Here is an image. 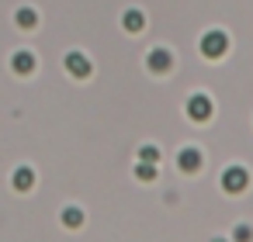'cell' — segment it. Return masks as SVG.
I'll use <instances>...</instances> for the list:
<instances>
[{
    "mask_svg": "<svg viewBox=\"0 0 253 242\" xmlns=\"http://www.w3.org/2000/svg\"><path fill=\"white\" fill-rule=\"evenodd\" d=\"M225 49H229V38H225V32H208V35L201 38V52H205L208 59H218V56H225Z\"/></svg>",
    "mask_w": 253,
    "mask_h": 242,
    "instance_id": "cell-1",
    "label": "cell"
},
{
    "mask_svg": "<svg viewBox=\"0 0 253 242\" xmlns=\"http://www.w3.org/2000/svg\"><path fill=\"white\" fill-rule=\"evenodd\" d=\"M246 183H250V173H246L243 166H229V170L222 173V190H229V194L246 190Z\"/></svg>",
    "mask_w": 253,
    "mask_h": 242,
    "instance_id": "cell-2",
    "label": "cell"
},
{
    "mask_svg": "<svg viewBox=\"0 0 253 242\" xmlns=\"http://www.w3.org/2000/svg\"><path fill=\"white\" fill-rule=\"evenodd\" d=\"M187 118H191V121H208V118H211V101H208V94H194V97L187 101Z\"/></svg>",
    "mask_w": 253,
    "mask_h": 242,
    "instance_id": "cell-3",
    "label": "cell"
},
{
    "mask_svg": "<svg viewBox=\"0 0 253 242\" xmlns=\"http://www.w3.org/2000/svg\"><path fill=\"white\" fill-rule=\"evenodd\" d=\"M146 66H149L153 73H167V69H173V52H170V49H153V52L146 56Z\"/></svg>",
    "mask_w": 253,
    "mask_h": 242,
    "instance_id": "cell-4",
    "label": "cell"
},
{
    "mask_svg": "<svg viewBox=\"0 0 253 242\" xmlns=\"http://www.w3.org/2000/svg\"><path fill=\"white\" fill-rule=\"evenodd\" d=\"M66 69H70L77 80H87V76H90V59H87L84 52H70V56H66Z\"/></svg>",
    "mask_w": 253,
    "mask_h": 242,
    "instance_id": "cell-5",
    "label": "cell"
},
{
    "mask_svg": "<svg viewBox=\"0 0 253 242\" xmlns=\"http://www.w3.org/2000/svg\"><path fill=\"white\" fill-rule=\"evenodd\" d=\"M177 166H180L184 173H198V170H201V152H198V149H191V145H187V149H180Z\"/></svg>",
    "mask_w": 253,
    "mask_h": 242,
    "instance_id": "cell-6",
    "label": "cell"
},
{
    "mask_svg": "<svg viewBox=\"0 0 253 242\" xmlns=\"http://www.w3.org/2000/svg\"><path fill=\"white\" fill-rule=\"evenodd\" d=\"M11 66H14V73L28 76V73H35V56H32V52H14Z\"/></svg>",
    "mask_w": 253,
    "mask_h": 242,
    "instance_id": "cell-7",
    "label": "cell"
},
{
    "mask_svg": "<svg viewBox=\"0 0 253 242\" xmlns=\"http://www.w3.org/2000/svg\"><path fill=\"white\" fill-rule=\"evenodd\" d=\"M122 25H125L128 32H142V28H146V18H142V11H135V7H132V11H125Z\"/></svg>",
    "mask_w": 253,
    "mask_h": 242,
    "instance_id": "cell-8",
    "label": "cell"
},
{
    "mask_svg": "<svg viewBox=\"0 0 253 242\" xmlns=\"http://www.w3.org/2000/svg\"><path fill=\"white\" fill-rule=\"evenodd\" d=\"M32 183H35V173H32L28 166H21V170L14 173V187H18V190H32Z\"/></svg>",
    "mask_w": 253,
    "mask_h": 242,
    "instance_id": "cell-9",
    "label": "cell"
},
{
    "mask_svg": "<svg viewBox=\"0 0 253 242\" xmlns=\"http://www.w3.org/2000/svg\"><path fill=\"white\" fill-rule=\"evenodd\" d=\"M63 225H66V228H80V225H84V211H80V207H66V211H63Z\"/></svg>",
    "mask_w": 253,
    "mask_h": 242,
    "instance_id": "cell-10",
    "label": "cell"
},
{
    "mask_svg": "<svg viewBox=\"0 0 253 242\" xmlns=\"http://www.w3.org/2000/svg\"><path fill=\"white\" fill-rule=\"evenodd\" d=\"M18 25H21V28H35V25H39V14H35L32 7H21V11H18Z\"/></svg>",
    "mask_w": 253,
    "mask_h": 242,
    "instance_id": "cell-11",
    "label": "cell"
},
{
    "mask_svg": "<svg viewBox=\"0 0 253 242\" xmlns=\"http://www.w3.org/2000/svg\"><path fill=\"white\" fill-rule=\"evenodd\" d=\"M135 176H139V180H146V183H149V180H156V163H142V159H139Z\"/></svg>",
    "mask_w": 253,
    "mask_h": 242,
    "instance_id": "cell-12",
    "label": "cell"
},
{
    "mask_svg": "<svg viewBox=\"0 0 253 242\" xmlns=\"http://www.w3.org/2000/svg\"><path fill=\"white\" fill-rule=\"evenodd\" d=\"M139 159H142V163H156V159H160V149H156V145H142V149H139Z\"/></svg>",
    "mask_w": 253,
    "mask_h": 242,
    "instance_id": "cell-13",
    "label": "cell"
},
{
    "mask_svg": "<svg viewBox=\"0 0 253 242\" xmlns=\"http://www.w3.org/2000/svg\"><path fill=\"white\" fill-rule=\"evenodd\" d=\"M232 239H236V242H253V228H250V225H236Z\"/></svg>",
    "mask_w": 253,
    "mask_h": 242,
    "instance_id": "cell-14",
    "label": "cell"
},
{
    "mask_svg": "<svg viewBox=\"0 0 253 242\" xmlns=\"http://www.w3.org/2000/svg\"><path fill=\"white\" fill-rule=\"evenodd\" d=\"M211 242H225V239H211Z\"/></svg>",
    "mask_w": 253,
    "mask_h": 242,
    "instance_id": "cell-15",
    "label": "cell"
}]
</instances>
